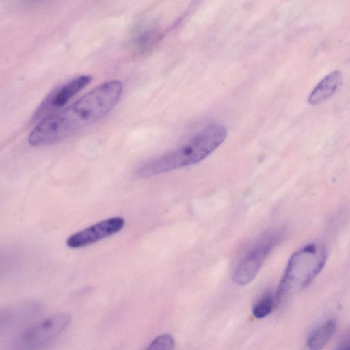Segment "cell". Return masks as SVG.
Listing matches in <instances>:
<instances>
[{
	"label": "cell",
	"mask_w": 350,
	"mask_h": 350,
	"mask_svg": "<svg viewBox=\"0 0 350 350\" xmlns=\"http://www.w3.org/2000/svg\"><path fill=\"white\" fill-rule=\"evenodd\" d=\"M123 89L117 79L95 87L68 107L40 121L29 134L28 143L33 146L53 144L95 124L115 107Z\"/></svg>",
	"instance_id": "obj_1"
},
{
	"label": "cell",
	"mask_w": 350,
	"mask_h": 350,
	"mask_svg": "<svg viewBox=\"0 0 350 350\" xmlns=\"http://www.w3.org/2000/svg\"><path fill=\"white\" fill-rule=\"evenodd\" d=\"M221 125L211 124L197 133L189 141L173 150L139 167L137 178H145L196 164L211 154L226 137Z\"/></svg>",
	"instance_id": "obj_2"
},
{
	"label": "cell",
	"mask_w": 350,
	"mask_h": 350,
	"mask_svg": "<svg viewBox=\"0 0 350 350\" xmlns=\"http://www.w3.org/2000/svg\"><path fill=\"white\" fill-rule=\"evenodd\" d=\"M327 259L321 245L309 244L290 258L274 295L275 306L293 293L306 287L320 273Z\"/></svg>",
	"instance_id": "obj_3"
},
{
	"label": "cell",
	"mask_w": 350,
	"mask_h": 350,
	"mask_svg": "<svg viewBox=\"0 0 350 350\" xmlns=\"http://www.w3.org/2000/svg\"><path fill=\"white\" fill-rule=\"evenodd\" d=\"M70 317L66 313L50 316L21 332L14 340L12 350H45L66 329Z\"/></svg>",
	"instance_id": "obj_4"
},
{
	"label": "cell",
	"mask_w": 350,
	"mask_h": 350,
	"mask_svg": "<svg viewBox=\"0 0 350 350\" xmlns=\"http://www.w3.org/2000/svg\"><path fill=\"white\" fill-rule=\"evenodd\" d=\"M282 237L280 230H273L266 232L236 266L232 275L234 283L239 286L250 283Z\"/></svg>",
	"instance_id": "obj_5"
},
{
	"label": "cell",
	"mask_w": 350,
	"mask_h": 350,
	"mask_svg": "<svg viewBox=\"0 0 350 350\" xmlns=\"http://www.w3.org/2000/svg\"><path fill=\"white\" fill-rule=\"evenodd\" d=\"M92 80L90 75H80L53 89L42 100L33 114L38 122L64 109L65 105Z\"/></svg>",
	"instance_id": "obj_6"
},
{
	"label": "cell",
	"mask_w": 350,
	"mask_h": 350,
	"mask_svg": "<svg viewBox=\"0 0 350 350\" xmlns=\"http://www.w3.org/2000/svg\"><path fill=\"white\" fill-rule=\"evenodd\" d=\"M125 224L121 217H113L97 222L71 236L66 240V245L70 248L84 247L116 234Z\"/></svg>",
	"instance_id": "obj_7"
},
{
	"label": "cell",
	"mask_w": 350,
	"mask_h": 350,
	"mask_svg": "<svg viewBox=\"0 0 350 350\" xmlns=\"http://www.w3.org/2000/svg\"><path fill=\"white\" fill-rule=\"evenodd\" d=\"M342 82V75L336 70L325 76L312 90L308 102L312 105L321 104L329 99Z\"/></svg>",
	"instance_id": "obj_8"
},
{
	"label": "cell",
	"mask_w": 350,
	"mask_h": 350,
	"mask_svg": "<svg viewBox=\"0 0 350 350\" xmlns=\"http://www.w3.org/2000/svg\"><path fill=\"white\" fill-rule=\"evenodd\" d=\"M336 327L334 319H329L316 327L309 335L307 345L310 350H321L333 336Z\"/></svg>",
	"instance_id": "obj_9"
},
{
	"label": "cell",
	"mask_w": 350,
	"mask_h": 350,
	"mask_svg": "<svg viewBox=\"0 0 350 350\" xmlns=\"http://www.w3.org/2000/svg\"><path fill=\"white\" fill-rule=\"evenodd\" d=\"M275 306L274 295L266 293L254 304L252 314L257 319L265 318L271 314Z\"/></svg>",
	"instance_id": "obj_10"
},
{
	"label": "cell",
	"mask_w": 350,
	"mask_h": 350,
	"mask_svg": "<svg viewBox=\"0 0 350 350\" xmlns=\"http://www.w3.org/2000/svg\"><path fill=\"white\" fill-rule=\"evenodd\" d=\"M174 339L169 334H163L156 337L145 350H174Z\"/></svg>",
	"instance_id": "obj_11"
},
{
	"label": "cell",
	"mask_w": 350,
	"mask_h": 350,
	"mask_svg": "<svg viewBox=\"0 0 350 350\" xmlns=\"http://www.w3.org/2000/svg\"><path fill=\"white\" fill-rule=\"evenodd\" d=\"M337 350H350V338L344 341Z\"/></svg>",
	"instance_id": "obj_12"
}]
</instances>
